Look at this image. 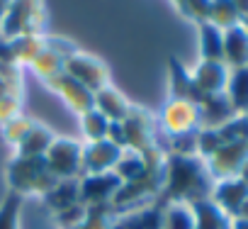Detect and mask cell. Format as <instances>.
Instances as JSON below:
<instances>
[{"mask_svg":"<svg viewBox=\"0 0 248 229\" xmlns=\"http://www.w3.org/2000/svg\"><path fill=\"white\" fill-rule=\"evenodd\" d=\"M214 178L207 171L204 159L200 156H168L163 190L168 200L197 202L209 197Z\"/></svg>","mask_w":248,"mask_h":229,"instance_id":"cell-1","label":"cell"},{"mask_svg":"<svg viewBox=\"0 0 248 229\" xmlns=\"http://www.w3.org/2000/svg\"><path fill=\"white\" fill-rule=\"evenodd\" d=\"M8 180L20 197H44L59 183L46 168L44 156H17L8 168Z\"/></svg>","mask_w":248,"mask_h":229,"instance_id":"cell-2","label":"cell"},{"mask_svg":"<svg viewBox=\"0 0 248 229\" xmlns=\"http://www.w3.org/2000/svg\"><path fill=\"white\" fill-rule=\"evenodd\" d=\"M44 27V8L42 0H10V8L0 22V34L5 39L39 34Z\"/></svg>","mask_w":248,"mask_h":229,"instance_id":"cell-3","label":"cell"},{"mask_svg":"<svg viewBox=\"0 0 248 229\" xmlns=\"http://www.w3.org/2000/svg\"><path fill=\"white\" fill-rule=\"evenodd\" d=\"M46 168L56 180H73L83 176V144L76 139L56 137L44 154Z\"/></svg>","mask_w":248,"mask_h":229,"instance_id":"cell-4","label":"cell"},{"mask_svg":"<svg viewBox=\"0 0 248 229\" xmlns=\"http://www.w3.org/2000/svg\"><path fill=\"white\" fill-rule=\"evenodd\" d=\"M63 73L71 76L76 83H80L83 88H88L90 93H97L100 88L109 85V73H107V66L97 59V56H90V54H83V51H73L66 61H63Z\"/></svg>","mask_w":248,"mask_h":229,"instance_id":"cell-5","label":"cell"},{"mask_svg":"<svg viewBox=\"0 0 248 229\" xmlns=\"http://www.w3.org/2000/svg\"><path fill=\"white\" fill-rule=\"evenodd\" d=\"M124 130V149H134L139 154H146L149 149L158 147L156 142V125L151 120V114L144 110H134L127 114V120L122 122Z\"/></svg>","mask_w":248,"mask_h":229,"instance_id":"cell-6","label":"cell"},{"mask_svg":"<svg viewBox=\"0 0 248 229\" xmlns=\"http://www.w3.org/2000/svg\"><path fill=\"white\" fill-rule=\"evenodd\" d=\"M161 127L168 137L197 132L200 130V107L187 100H168L161 110Z\"/></svg>","mask_w":248,"mask_h":229,"instance_id":"cell-7","label":"cell"},{"mask_svg":"<svg viewBox=\"0 0 248 229\" xmlns=\"http://www.w3.org/2000/svg\"><path fill=\"white\" fill-rule=\"evenodd\" d=\"M246 159H248V142H226L204 164L214 180H224V178L238 176Z\"/></svg>","mask_w":248,"mask_h":229,"instance_id":"cell-8","label":"cell"},{"mask_svg":"<svg viewBox=\"0 0 248 229\" xmlns=\"http://www.w3.org/2000/svg\"><path fill=\"white\" fill-rule=\"evenodd\" d=\"M122 180L109 173H95V176H80V202L85 207L95 205H112Z\"/></svg>","mask_w":248,"mask_h":229,"instance_id":"cell-9","label":"cell"},{"mask_svg":"<svg viewBox=\"0 0 248 229\" xmlns=\"http://www.w3.org/2000/svg\"><path fill=\"white\" fill-rule=\"evenodd\" d=\"M209 200L233 219V217H238L241 205L248 200V183L241 180L238 176L224 178V180H214L212 193H209Z\"/></svg>","mask_w":248,"mask_h":229,"instance_id":"cell-10","label":"cell"},{"mask_svg":"<svg viewBox=\"0 0 248 229\" xmlns=\"http://www.w3.org/2000/svg\"><path fill=\"white\" fill-rule=\"evenodd\" d=\"M119 154H122V149L117 144H112L109 139L83 144V176L114 171V164H117Z\"/></svg>","mask_w":248,"mask_h":229,"instance_id":"cell-11","label":"cell"},{"mask_svg":"<svg viewBox=\"0 0 248 229\" xmlns=\"http://www.w3.org/2000/svg\"><path fill=\"white\" fill-rule=\"evenodd\" d=\"M195 88L200 90V95H217L226 90V81H229V66L224 61H200L197 68L190 71Z\"/></svg>","mask_w":248,"mask_h":229,"instance_id":"cell-12","label":"cell"},{"mask_svg":"<svg viewBox=\"0 0 248 229\" xmlns=\"http://www.w3.org/2000/svg\"><path fill=\"white\" fill-rule=\"evenodd\" d=\"M197 107H200V130H219L229 120L236 117V112H233L226 93L204 95Z\"/></svg>","mask_w":248,"mask_h":229,"instance_id":"cell-13","label":"cell"},{"mask_svg":"<svg viewBox=\"0 0 248 229\" xmlns=\"http://www.w3.org/2000/svg\"><path fill=\"white\" fill-rule=\"evenodd\" d=\"M46 83H49V85H51V88L63 98V102H66L71 110H76L78 114H83V112L93 110V98H95V93H90L88 88H83L80 83H76L71 76L59 73V76L49 78Z\"/></svg>","mask_w":248,"mask_h":229,"instance_id":"cell-14","label":"cell"},{"mask_svg":"<svg viewBox=\"0 0 248 229\" xmlns=\"http://www.w3.org/2000/svg\"><path fill=\"white\" fill-rule=\"evenodd\" d=\"M93 107L100 114H105L109 122H124V120H127V114L132 112V105L127 102V98H124L117 88H112V85H105V88H100L95 93Z\"/></svg>","mask_w":248,"mask_h":229,"instance_id":"cell-15","label":"cell"},{"mask_svg":"<svg viewBox=\"0 0 248 229\" xmlns=\"http://www.w3.org/2000/svg\"><path fill=\"white\" fill-rule=\"evenodd\" d=\"M44 205L59 214L68 207H76V205H83L80 202V178H73V180H59L44 197Z\"/></svg>","mask_w":248,"mask_h":229,"instance_id":"cell-16","label":"cell"},{"mask_svg":"<svg viewBox=\"0 0 248 229\" xmlns=\"http://www.w3.org/2000/svg\"><path fill=\"white\" fill-rule=\"evenodd\" d=\"M224 64L229 71L248 66V32L241 25L224 32Z\"/></svg>","mask_w":248,"mask_h":229,"instance_id":"cell-17","label":"cell"},{"mask_svg":"<svg viewBox=\"0 0 248 229\" xmlns=\"http://www.w3.org/2000/svg\"><path fill=\"white\" fill-rule=\"evenodd\" d=\"M170 100H187L195 105H200L202 100L200 90L195 88L192 73L178 59H170Z\"/></svg>","mask_w":248,"mask_h":229,"instance_id":"cell-18","label":"cell"},{"mask_svg":"<svg viewBox=\"0 0 248 229\" xmlns=\"http://www.w3.org/2000/svg\"><path fill=\"white\" fill-rule=\"evenodd\" d=\"M192 212H195V229H229L231 227V217L219 210L209 197L190 202Z\"/></svg>","mask_w":248,"mask_h":229,"instance_id":"cell-19","label":"cell"},{"mask_svg":"<svg viewBox=\"0 0 248 229\" xmlns=\"http://www.w3.org/2000/svg\"><path fill=\"white\" fill-rule=\"evenodd\" d=\"M226 98L236 114H248V66L231 68L226 81Z\"/></svg>","mask_w":248,"mask_h":229,"instance_id":"cell-20","label":"cell"},{"mask_svg":"<svg viewBox=\"0 0 248 229\" xmlns=\"http://www.w3.org/2000/svg\"><path fill=\"white\" fill-rule=\"evenodd\" d=\"M161 229H195L192 205L183 200H168L161 207Z\"/></svg>","mask_w":248,"mask_h":229,"instance_id":"cell-21","label":"cell"},{"mask_svg":"<svg viewBox=\"0 0 248 229\" xmlns=\"http://www.w3.org/2000/svg\"><path fill=\"white\" fill-rule=\"evenodd\" d=\"M146 171H149V161L144 154H139L134 149H122L112 173L122 183H132V180H139L141 176H146Z\"/></svg>","mask_w":248,"mask_h":229,"instance_id":"cell-22","label":"cell"},{"mask_svg":"<svg viewBox=\"0 0 248 229\" xmlns=\"http://www.w3.org/2000/svg\"><path fill=\"white\" fill-rule=\"evenodd\" d=\"M54 139L56 137H54L51 130H46L44 125H34L32 122V127L27 130V134L22 137V142L15 147L17 149V156H44Z\"/></svg>","mask_w":248,"mask_h":229,"instance_id":"cell-23","label":"cell"},{"mask_svg":"<svg viewBox=\"0 0 248 229\" xmlns=\"http://www.w3.org/2000/svg\"><path fill=\"white\" fill-rule=\"evenodd\" d=\"M200 54L202 61H224V32L209 22H200Z\"/></svg>","mask_w":248,"mask_h":229,"instance_id":"cell-24","label":"cell"},{"mask_svg":"<svg viewBox=\"0 0 248 229\" xmlns=\"http://www.w3.org/2000/svg\"><path fill=\"white\" fill-rule=\"evenodd\" d=\"M207 22L214 25L217 30L226 32L236 25H241V17L233 8L231 0H209V15H207Z\"/></svg>","mask_w":248,"mask_h":229,"instance_id":"cell-25","label":"cell"},{"mask_svg":"<svg viewBox=\"0 0 248 229\" xmlns=\"http://www.w3.org/2000/svg\"><path fill=\"white\" fill-rule=\"evenodd\" d=\"M80 127H83V137L88 139V144L90 142H102V139H107L109 120L93 107V110H88V112L80 114Z\"/></svg>","mask_w":248,"mask_h":229,"instance_id":"cell-26","label":"cell"},{"mask_svg":"<svg viewBox=\"0 0 248 229\" xmlns=\"http://www.w3.org/2000/svg\"><path fill=\"white\" fill-rule=\"evenodd\" d=\"M114 219L117 214L112 205H95V207H88L80 229H114Z\"/></svg>","mask_w":248,"mask_h":229,"instance_id":"cell-27","label":"cell"},{"mask_svg":"<svg viewBox=\"0 0 248 229\" xmlns=\"http://www.w3.org/2000/svg\"><path fill=\"white\" fill-rule=\"evenodd\" d=\"M173 5L180 10V15H185L192 22H207L209 15V0H173Z\"/></svg>","mask_w":248,"mask_h":229,"instance_id":"cell-28","label":"cell"},{"mask_svg":"<svg viewBox=\"0 0 248 229\" xmlns=\"http://www.w3.org/2000/svg\"><path fill=\"white\" fill-rule=\"evenodd\" d=\"M22 200L20 195H10L3 207H0V229H17V222H20V207H22Z\"/></svg>","mask_w":248,"mask_h":229,"instance_id":"cell-29","label":"cell"},{"mask_svg":"<svg viewBox=\"0 0 248 229\" xmlns=\"http://www.w3.org/2000/svg\"><path fill=\"white\" fill-rule=\"evenodd\" d=\"M30 127H32V122H30L27 117H22V114H17V117H13V120H8V122L3 125V134H5V139H8L13 147H17V144L22 142V137L27 134Z\"/></svg>","mask_w":248,"mask_h":229,"instance_id":"cell-30","label":"cell"},{"mask_svg":"<svg viewBox=\"0 0 248 229\" xmlns=\"http://www.w3.org/2000/svg\"><path fill=\"white\" fill-rule=\"evenodd\" d=\"M17 114H20V100H17L15 93H8V95L0 98V122L5 125L8 120L17 117Z\"/></svg>","mask_w":248,"mask_h":229,"instance_id":"cell-31","label":"cell"},{"mask_svg":"<svg viewBox=\"0 0 248 229\" xmlns=\"http://www.w3.org/2000/svg\"><path fill=\"white\" fill-rule=\"evenodd\" d=\"M231 3H233V8H236V13H238L241 20L248 17V0H231Z\"/></svg>","mask_w":248,"mask_h":229,"instance_id":"cell-32","label":"cell"},{"mask_svg":"<svg viewBox=\"0 0 248 229\" xmlns=\"http://www.w3.org/2000/svg\"><path fill=\"white\" fill-rule=\"evenodd\" d=\"M229 229H248V219H243V217H233Z\"/></svg>","mask_w":248,"mask_h":229,"instance_id":"cell-33","label":"cell"},{"mask_svg":"<svg viewBox=\"0 0 248 229\" xmlns=\"http://www.w3.org/2000/svg\"><path fill=\"white\" fill-rule=\"evenodd\" d=\"M238 178H241V180H246V183H248V159H246V161H243V166H241V171H238Z\"/></svg>","mask_w":248,"mask_h":229,"instance_id":"cell-34","label":"cell"},{"mask_svg":"<svg viewBox=\"0 0 248 229\" xmlns=\"http://www.w3.org/2000/svg\"><path fill=\"white\" fill-rule=\"evenodd\" d=\"M8 8H10V0H0V22H3V17H5Z\"/></svg>","mask_w":248,"mask_h":229,"instance_id":"cell-35","label":"cell"},{"mask_svg":"<svg viewBox=\"0 0 248 229\" xmlns=\"http://www.w3.org/2000/svg\"><path fill=\"white\" fill-rule=\"evenodd\" d=\"M238 217H243V219H248V200L241 205V210H238Z\"/></svg>","mask_w":248,"mask_h":229,"instance_id":"cell-36","label":"cell"},{"mask_svg":"<svg viewBox=\"0 0 248 229\" xmlns=\"http://www.w3.org/2000/svg\"><path fill=\"white\" fill-rule=\"evenodd\" d=\"M241 27H243V30L248 32V17H243V20H241Z\"/></svg>","mask_w":248,"mask_h":229,"instance_id":"cell-37","label":"cell"}]
</instances>
